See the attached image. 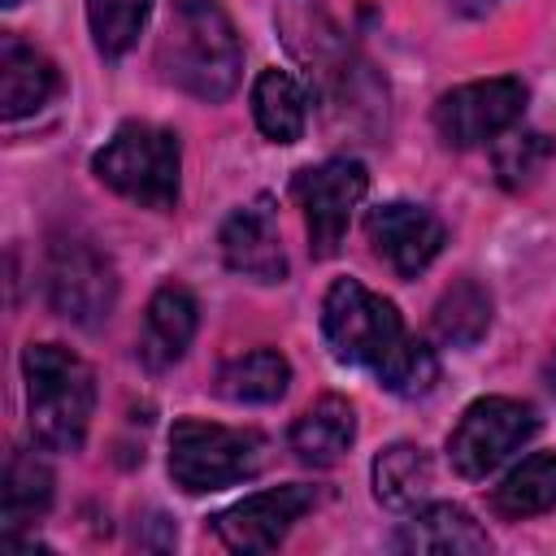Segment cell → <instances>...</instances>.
Listing matches in <instances>:
<instances>
[{"mask_svg":"<svg viewBox=\"0 0 556 556\" xmlns=\"http://www.w3.org/2000/svg\"><path fill=\"white\" fill-rule=\"evenodd\" d=\"M539 430V417L530 404L521 400H508V395H486V400H473L456 430L447 434V456H452V469L460 478H486L491 469H500L530 434Z\"/></svg>","mask_w":556,"mask_h":556,"instance_id":"52a82bcc","label":"cell"},{"mask_svg":"<svg viewBox=\"0 0 556 556\" xmlns=\"http://www.w3.org/2000/svg\"><path fill=\"white\" fill-rule=\"evenodd\" d=\"M365 235L374 243V252L400 274V278H417L439 252H443V222L421 208V204H408V200H391V204H378L369 208L365 217Z\"/></svg>","mask_w":556,"mask_h":556,"instance_id":"7c38bea8","label":"cell"},{"mask_svg":"<svg viewBox=\"0 0 556 556\" xmlns=\"http://www.w3.org/2000/svg\"><path fill=\"white\" fill-rule=\"evenodd\" d=\"M52 91H56V65L39 48L22 43L17 35H4L0 39V113L17 122L43 109Z\"/></svg>","mask_w":556,"mask_h":556,"instance_id":"2e32d148","label":"cell"},{"mask_svg":"<svg viewBox=\"0 0 556 556\" xmlns=\"http://www.w3.org/2000/svg\"><path fill=\"white\" fill-rule=\"evenodd\" d=\"M91 169L109 191H117L139 208L169 213L178 204L182 152H178V135L165 126H152V122L117 126L113 139L91 156Z\"/></svg>","mask_w":556,"mask_h":556,"instance_id":"3957f363","label":"cell"},{"mask_svg":"<svg viewBox=\"0 0 556 556\" xmlns=\"http://www.w3.org/2000/svg\"><path fill=\"white\" fill-rule=\"evenodd\" d=\"M434 486V465L417 443H391L374 456V495L391 513H413Z\"/></svg>","mask_w":556,"mask_h":556,"instance_id":"ac0fdd59","label":"cell"},{"mask_svg":"<svg viewBox=\"0 0 556 556\" xmlns=\"http://www.w3.org/2000/svg\"><path fill=\"white\" fill-rule=\"evenodd\" d=\"M265 439L256 430H235L200 417H182L169 430V478L187 495L222 491L261 469Z\"/></svg>","mask_w":556,"mask_h":556,"instance_id":"5b68a950","label":"cell"},{"mask_svg":"<svg viewBox=\"0 0 556 556\" xmlns=\"http://www.w3.org/2000/svg\"><path fill=\"white\" fill-rule=\"evenodd\" d=\"M156 65L178 91L204 104L226 100L243 70V48L226 9L217 0H174L169 26L156 43Z\"/></svg>","mask_w":556,"mask_h":556,"instance_id":"6da1fadb","label":"cell"},{"mask_svg":"<svg viewBox=\"0 0 556 556\" xmlns=\"http://www.w3.org/2000/svg\"><path fill=\"white\" fill-rule=\"evenodd\" d=\"M30 434L48 452H78L96 413V378L83 356L61 343H30L22 352Z\"/></svg>","mask_w":556,"mask_h":556,"instance_id":"7a4b0ae2","label":"cell"},{"mask_svg":"<svg viewBox=\"0 0 556 556\" xmlns=\"http://www.w3.org/2000/svg\"><path fill=\"white\" fill-rule=\"evenodd\" d=\"M274 17H278V35H282L287 52L300 65H308V74L317 78V96L339 87L361 65L352 43L343 39V30L334 26V17L326 13L321 0H278Z\"/></svg>","mask_w":556,"mask_h":556,"instance_id":"8fae6325","label":"cell"},{"mask_svg":"<svg viewBox=\"0 0 556 556\" xmlns=\"http://www.w3.org/2000/svg\"><path fill=\"white\" fill-rule=\"evenodd\" d=\"M491 508L504 521H526L539 513L556 508V452H534L526 456L495 491H491Z\"/></svg>","mask_w":556,"mask_h":556,"instance_id":"44dd1931","label":"cell"},{"mask_svg":"<svg viewBox=\"0 0 556 556\" xmlns=\"http://www.w3.org/2000/svg\"><path fill=\"white\" fill-rule=\"evenodd\" d=\"M526 109V87L517 78H482L452 87L434 104V130L447 148H478L504 135Z\"/></svg>","mask_w":556,"mask_h":556,"instance_id":"9c48e42d","label":"cell"},{"mask_svg":"<svg viewBox=\"0 0 556 556\" xmlns=\"http://www.w3.org/2000/svg\"><path fill=\"white\" fill-rule=\"evenodd\" d=\"M321 334L334 361L343 365H365V369H387L391 356L408 343L404 321L391 300L374 295L356 278H334L326 300H321Z\"/></svg>","mask_w":556,"mask_h":556,"instance_id":"277c9868","label":"cell"},{"mask_svg":"<svg viewBox=\"0 0 556 556\" xmlns=\"http://www.w3.org/2000/svg\"><path fill=\"white\" fill-rule=\"evenodd\" d=\"M52 504V469L48 460H39L35 452H13L9 469H4V521L9 530L30 526L35 517H43Z\"/></svg>","mask_w":556,"mask_h":556,"instance_id":"603a6c76","label":"cell"},{"mask_svg":"<svg viewBox=\"0 0 556 556\" xmlns=\"http://www.w3.org/2000/svg\"><path fill=\"white\" fill-rule=\"evenodd\" d=\"M547 378H552V391H556V356H552V365H547Z\"/></svg>","mask_w":556,"mask_h":556,"instance_id":"83f0119b","label":"cell"},{"mask_svg":"<svg viewBox=\"0 0 556 556\" xmlns=\"http://www.w3.org/2000/svg\"><path fill=\"white\" fill-rule=\"evenodd\" d=\"M252 117L269 143H295L308 122V100L287 70H261L252 83Z\"/></svg>","mask_w":556,"mask_h":556,"instance_id":"ffe728a7","label":"cell"},{"mask_svg":"<svg viewBox=\"0 0 556 556\" xmlns=\"http://www.w3.org/2000/svg\"><path fill=\"white\" fill-rule=\"evenodd\" d=\"M452 13H460V17H482V13H491L500 0H443Z\"/></svg>","mask_w":556,"mask_h":556,"instance_id":"4316f807","label":"cell"},{"mask_svg":"<svg viewBox=\"0 0 556 556\" xmlns=\"http://www.w3.org/2000/svg\"><path fill=\"white\" fill-rule=\"evenodd\" d=\"M352 439H356V413L343 395H321L291 426V452L313 469L334 465L352 447Z\"/></svg>","mask_w":556,"mask_h":556,"instance_id":"e0dca14e","label":"cell"},{"mask_svg":"<svg viewBox=\"0 0 556 556\" xmlns=\"http://www.w3.org/2000/svg\"><path fill=\"white\" fill-rule=\"evenodd\" d=\"M43 287H48V304L52 313H61L65 321L96 330L113 304H117V269L113 261L91 248L87 239H52L48 248V265H43Z\"/></svg>","mask_w":556,"mask_h":556,"instance_id":"8992f818","label":"cell"},{"mask_svg":"<svg viewBox=\"0 0 556 556\" xmlns=\"http://www.w3.org/2000/svg\"><path fill=\"white\" fill-rule=\"evenodd\" d=\"M495 174H500V182L508 187V191H521V187H530L539 174H543V165H547V156H552V139L547 135H539V130H504V139H495Z\"/></svg>","mask_w":556,"mask_h":556,"instance_id":"d4e9b609","label":"cell"},{"mask_svg":"<svg viewBox=\"0 0 556 556\" xmlns=\"http://www.w3.org/2000/svg\"><path fill=\"white\" fill-rule=\"evenodd\" d=\"M491 330V295L482 282L460 278L434 304V334L452 348H473Z\"/></svg>","mask_w":556,"mask_h":556,"instance_id":"7402d4cb","label":"cell"},{"mask_svg":"<svg viewBox=\"0 0 556 556\" xmlns=\"http://www.w3.org/2000/svg\"><path fill=\"white\" fill-rule=\"evenodd\" d=\"M378 382H382L387 391L404 395V400H417V395H426V391L439 382V361H434V352H430L426 343L408 339V343L391 356V365L378 369Z\"/></svg>","mask_w":556,"mask_h":556,"instance_id":"484cf974","label":"cell"},{"mask_svg":"<svg viewBox=\"0 0 556 556\" xmlns=\"http://www.w3.org/2000/svg\"><path fill=\"white\" fill-rule=\"evenodd\" d=\"M291 387V365L274 348H252L217 369V395L230 404H274Z\"/></svg>","mask_w":556,"mask_h":556,"instance_id":"d6986e66","label":"cell"},{"mask_svg":"<svg viewBox=\"0 0 556 556\" xmlns=\"http://www.w3.org/2000/svg\"><path fill=\"white\" fill-rule=\"evenodd\" d=\"M4 4H9V9H13V4H22V0H4Z\"/></svg>","mask_w":556,"mask_h":556,"instance_id":"f1b7e54d","label":"cell"},{"mask_svg":"<svg viewBox=\"0 0 556 556\" xmlns=\"http://www.w3.org/2000/svg\"><path fill=\"white\" fill-rule=\"evenodd\" d=\"M400 552H430V556H456V552H491L486 530L460 508V504H426L413 508V517L395 534Z\"/></svg>","mask_w":556,"mask_h":556,"instance_id":"9a60e30c","label":"cell"},{"mask_svg":"<svg viewBox=\"0 0 556 556\" xmlns=\"http://www.w3.org/2000/svg\"><path fill=\"white\" fill-rule=\"evenodd\" d=\"M317 504V491L304 482H287L274 491H256L213 517V534L230 552H274L287 530Z\"/></svg>","mask_w":556,"mask_h":556,"instance_id":"30bf717a","label":"cell"},{"mask_svg":"<svg viewBox=\"0 0 556 556\" xmlns=\"http://www.w3.org/2000/svg\"><path fill=\"white\" fill-rule=\"evenodd\" d=\"M195 321H200L195 295L178 282H165L148 300L143 330H139V361L148 369H169L174 361H182L187 343L195 339Z\"/></svg>","mask_w":556,"mask_h":556,"instance_id":"5bb4252c","label":"cell"},{"mask_svg":"<svg viewBox=\"0 0 556 556\" xmlns=\"http://www.w3.org/2000/svg\"><path fill=\"white\" fill-rule=\"evenodd\" d=\"M365 191H369V174L352 156H330V161L308 165L291 178V195L300 200L304 226H308V252L317 261L339 252L348 222H352V208L365 200Z\"/></svg>","mask_w":556,"mask_h":556,"instance_id":"ba28073f","label":"cell"},{"mask_svg":"<svg viewBox=\"0 0 556 556\" xmlns=\"http://www.w3.org/2000/svg\"><path fill=\"white\" fill-rule=\"evenodd\" d=\"M148 13H152V0H87V26L96 39V52L109 61L130 52L139 30L148 26Z\"/></svg>","mask_w":556,"mask_h":556,"instance_id":"cb8c5ba5","label":"cell"},{"mask_svg":"<svg viewBox=\"0 0 556 556\" xmlns=\"http://www.w3.org/2000/svg\"><path fill=\"white\" fill-rule=\"evenodd\" d=\"M217 243H222V256L235 274H243L252 282H282L287 278V256L278 243V222H274L269 200L235 208L222 222Z\"/></svg>","mask_w":556,"mask_h":556,"instance_id":"4fadbf2b","label":"cell"}]
</instances>
